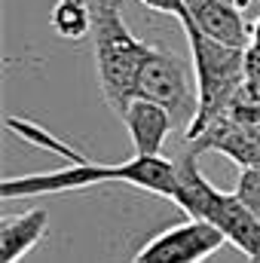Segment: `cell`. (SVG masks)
<instances>
[{"mask_svg": "<svg viewBox=\"0 0 260 263\" xmlns=\"http://www.w3.org/2000/svg\"><path fill=\"white\" fill-rule=\"evenodd\" d=\"M6 129L18 135L25 144H34L40 150H49L55 156L67 159V168L55 172H40V175H18V178H3L0 199H25V196H49V193H70V190H89L95 184H129L138 190L156 193L162 199H178V172L175 159L165 156H132L117 165H101L92 162L89 156L77 153L70 144L59 141L55 135L22 117H9Z\"/></svg>", "mask_w": 260, "mask_h": 263, "instance_id": "1", "label": "cell"}, {"mask_svg": "<svg viewBox=\"0 0 260 263\" xmlns=\"http://www.w3.org/2000/svg\"><path fill=\"white\" fill-rule=\"evenodd\" d=\"M92 46H95V73L107 107L123 117L135 98L138 70L150 46L141 43L123 22V0H92Z\"/></svg>", "mask_w": 260, "mask_h": 263, "instance_id": "2", "label": "cell"}, {"mask_svg": "<svg viewBox=\"0 0 260 263\" xmlns=\"http://www.w3.org/2000/svg\"><path fill=\"white\" fill-rule=\"evenodd\" d=\"M184 34H187L190 55H193L196 95H199L196 120L184 132V141H193L211 123H217L227 114L233 95L248 80V70H245V52L248 49H236V46H224L217 40H208L205 34H199L190 25L184 28Z\"/></svg>", "mask_w": 260, "mask_h": 263, "instance_id": "3", "label": "cell"}, {"mask_svg": "<svg viewBox=\"0 0 260 263\" xmlns=\"http://www.w3.org/2000/svg\"><path fill=\"white\" fill-rule=\"evenodd\" d=\"M135 98H147L159 107H165L178 129H190L199 110V95L190 83V65L178 55H169L156 46H150L144 65L138 70Z\"/></svg>", "mask_w": 260, "mask_h": 263, "instance_id": "4", "label": "cell"}, {"mask_svg": "<svg viewBox=\"0 0 260 263\" xmlns=\"http://www.w3.org/2000/svg\"><path fill=\"white\" fill-rule=\"evenodd\" d=\"M224 245H227V236L214 223L190 217L147 239L132 257V263H205Z\"/></svg>", "mask_w": 260, "mask_h": 263, "instance_id": "5", "label": "cell"}, {"mask_svg": "<svg viewBox=\"0 0 260 263\" xmlns=\"http://www.w3.org/2000/svg\"><path fill=\"white\" fill-rule=\"evenodd\" d=\"M187 147L199 153H224L239 168H260V126H245L230 117H220L211 123L199 138L187 141Z\"/></svg>", "mask_w": 260, "mask_h": 263, "instance_id": "6", "label": "cell"}, {"mask_svg": "<svg viewBox=\"0 0 260 263\" xmlns=\"http://www.w3.org/2000/svg\"><path fill=\"white\" fill-rule=\"evenodd\" d=\"M205 220L214 223L227 236L230 245H236L242 254H248V260L260 263V220L242 205V199L236 193L217 190V196L211 202Z\"/></svg>", "mask_w": 260, "mask_h": 263, "instance_id": "7", "label": "cell"}, {"mask_svg": "<svg viewBox=\"0 0 260 263\" xmlns=\"http://www.w3.org/2000/svg\"><path fill=\"white\" fill-rule=\"evenodd\" d=\"M184 3H187V12H190V22H187L190 28H196L208 40H217L224 46L248 49L245 12H239L227 0H184ZM187 25H181V28H187Z\"/></svg>", "mask_w": 260, "mask_h": 263, "instance_id": "8", "label": "cell"}, {"mask_svg": "<svg viewBox=\"0 0 260 263\" xmlns=\"http://www.w3.org/2000/svg\"><path fill=\"white\" fill-rule=\"evenodd\" d=\"M120 120L132 138V156H162L165 138L178 129L172 114L147 98H132Z\"/></svg>", "mask_w": 260, "mask_h": 263, "instance_id": "9", "label": "cell"}, {"mask_svg": "<svg viewBox=\"0 0 260 263\" xmlns=\"http://www.w3.org/2000/svg\"><path fill=\"white\" fill-rule=\"evenodd\" d=\"M46 227H49L46 208H31L25 214L0 217V263H18L25 254H31L46 236Z\"/></svg>", "mask_w": 260, "mask_h": 263, "instance_id": "10", "label": "cell"}, {"mask_svg": "<svg viewBox=\"0 0 260 263\" xmlns=\"http://www.w3.org/2000/svg\"><path fill=\"white\" fill-rule=\"evenodd\" d=\"M49 22L62 40H83L92 34V3L86 0H55Z\"/></svg>", "mask_w": 260, "mask_h": 263, "instance_id": "11", "label": "cell"}, {"mask_svg": "<svg viewBox=\"0 0 260 263\" xmlns=\"http://www.w3.org/2000/svg\"><path fill=\"white\" fill-rule=\"evenodd\" d=\"M224 117H230L236 123H245V126H260V83L245 80L239 86V92L233 95Z\"/></svg>", "mask_w": 260, "mask_h": 263, "instance_id": "12", "label": "cell"}, {"mask_svg": "<svg viewBox=\"0 0 260 263\" xmlns=\"http://www.w3.org/2000/svg\"><path fill=\"white\" fill-rule=\"evenodd\" d=\"M233 193L242 199V205L260 220V168H242Z\"/></svg>", "mask_w": 260, "mask_h": 263, "instance_id": "13", "label": "cell"}, {"mask_svg": "<svg viewBox=\"0 0 260 263\" xmlns=\"http://www.w3.org/2000/svg\"><path fill=\"white\" fill-rule=\"evenodd\" d=\"M138 3H144L147 9H156L162 15L178 18V25H187L190 22V12H187V3L184 0H138Z\"/></svg>", "mask_w": 260, "mask_h": 263, "instance_id": "14", "label": "cell"}, {"mask_svg": "<svg viewBox=\"0 0 260 263\" xmlns=\"http://www.w3.org/2000/svg\"><path fill=\"white\" fill-rule=\"evenodd\" d=\"M245 70H248V80L260 83V49H248L245 52Z\"/></svg>", "mask_w": 260, "mask_h": 263, "instance_id": "15", "label": "cell"}, {"mask_svg": "<svg viewBox=\"0 0 260 263\" xmlns=\"http://www.w3.org/2000/svg\"><path fill=\"white\" fill-rule=\"evenodd\" d=\"M248 49H260V15L248 22Z\"/></svg>", "mask_w": 260, "mask_h": 263, "instance_id": "16", "label": "cell"}, {"mask_svg": "<svg viewBox=\"0 0 260 263\" xmlns=\"http://www.w3.org/2000/svg\"><path fill=\"white\" fill-rule=\"evenodd\" d=\"M227 3H230V6H236L239 12H245V9H251V6H254L257 0H227Z\"/></svg>", "mask_w": 260, "mask_h": 263, "instance_id": "17", "label": "cell"}, {"mask_svg": "<svg viewBox=\"0 0 260 263\" xmlns=\"http://www.w3.org/2000/svg\"><path fill=\"white\" fill-rule=\"evenodd\" d=\"M251 263H254V260H251Z\"/></svg>", "mask_w": 260, "mask_h": 263, "instance_id": "18", "label": "cell"}]
</instances>
